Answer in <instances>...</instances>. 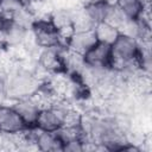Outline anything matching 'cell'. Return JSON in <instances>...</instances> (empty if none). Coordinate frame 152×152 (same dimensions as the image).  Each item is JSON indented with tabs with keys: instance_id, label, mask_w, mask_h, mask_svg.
Here are the masks:
<instances>
[{
	"instance_id": "obj_11",
	"label": "cell",
	"mask_w": 152,
	"mask_h": 152,
	"mask_svg": "<svg viewBox=\"0 0 152 152\" xmlns=\"http://www.w3.org/2000/svg\"><path fill=\"white\" fill-rule=\"evenodd\" d=\"M113 7V2L109 0H94L87 6H84V11L93 20L94 24L100 21H106L110 10Z\"/></svg>"
},
{
	"instance_id": "obj_6",
	"label": "cell",
	"mask_w": 152,
	"mask_h": 152,
	"mask_svg": "<svg viewBox=\"0 0 152 152\" xmlns=\"http://www.w3.org/2000/svg\"><path fill=\"white\" fill-rule=\"evenodd\" d=\"M7 95L15 96L17 99L33 95L38 87L36 86L34 78L27 72H17L12 77H7L6 81Z\"/></svg>"
},
{
	"instance_id": "obj_2",
	"label": "cell",
	"mask_w": 152,
	"mask_h": 152,
	"mask_svg": "<svg viewBox=\"0 0 152 152\" xmlns=\"http://www.w3.org/2000/svg\"><path fill=\"white\" fill-rule=\"evenodd\" d=\"M69 113H70L69 109L58 107L57 104L43 106L37 115L34 127L39 131L57 132L65 124Z\"/></svg>"
},
{
	"instance_id": "obj_9",
	"label": "cell",
	"mask_w": 152,
	"mask_h": 152,
	"mask_svg": "<svg viewBox=\"0 0 152 152\" xmlns=\"http://www.w3.org/2000/svg\"><path fill=\"white\" fill-rule=\"evenodd\" d=\"M96 38L93 30H83V31H74L70 37L66 39L65 45L69 51L83 55L87 50H89L95 43Z\"/></svg>"
},
{
	"instance_id": "obj_13",
	"label": "cell",
	"mask_w": 152,
	"mask_h": 152,
	"mask_svg": "<svg viewBox=\"0 0 152 152\" xmlns=\"http://www.w3.org/2000/svg\"><path fill=\"white\" fill-rule=\"evenodd\" d=\"M25 7V0H0V13L11 19L21 12Z\"/></svg>"
},
{
	"instance_id": "obj_7",
	"label": "cell",
	"mask_w": 152,
	"mask_h": 152,
	"mask_svg": "<svg viewBox=\"0 0 152 152\" xmlns=\"http://www.w3.org/2000/svg\"><path fill=\"white\" fill-rule=\"evenodd\" d=\"M38 63L42 66V69L49 72L59 74V72L66 71L65 55L59 50V46L42 49Z\"/></svg>"
},
{
	"instance_id": "obj_5",
	"label": "cell",
	"mask_w": 152,
	"mask_h": 152,
	"mask_svg": "<svg viewBox=\"0 0 152 152\" xmlns=\"http://www.w3.org/2000/svg\"><path fill=\"white\" fill-rule=\"evenodd\" d=\"M27 126L13 106L0 104V133L5 135H20Z\"/></svg>"
},
{
	"instance_id": "obj_1",
	"label": "cell",
	"mask_w": 152,
	"mask_h": 152,
	"mask_svg": "<svg viewBox=\"0 0 152 152\" xmlns=\"http://www.w3.org/2000/svg\"><path fill=\"white\" fill-rule=\"evenodd\" d=\"M112 50V69H126L138 66V57L141 51V44L138 39L120 32L116 39L110 44Z\"/></svg>"
},
{
	"instance_id": "obj_14",
	"label": "cell",
	"mask_w": 152,
	"mask_h": 152,
	"mask_svg": "<svg viewBox=\"0 0 152 152\" xmlns=\"http://www.w3.org/2000/svg\"><path fill=\"white\" fill-rule=\"evenodd\" d=\"M11 23H12V19L10 17L0 13V40L4 39V36H5L8 26L11 25Z\"/></svg>"
},
{
	"instance_id": "obj_8",
	"label": "cell",
	"mask_w": 152,
	"mask_h": 152,
	"mask_svg": "<svg viewBox=\"0 0 152 152\" xmlns=\"http://www.w3.org/2000/svg\"><path fill=\"white\" fill-rule=\"evenodd\" d=\"M12 106L20 114V116L25 121L27 128L34 127V122H36L37 115L39 113V109L42 108V104L38 102V100L33 95L17 99L14 104H12Z\"/></svg>"
},
{
	"instance_id": "obj_3",
	"label": "cell",
	"mask_w": 152,
	"mask_h": 152,
	"mask_svg": "<svg viewBox=\"0 0 152 152\" xmlns=\"http://www.w3.org/2000/svg\"><path fill=\"white\" fill-rule=\"evenodd\" d=\"M31 32L34 44L40 49L61 46L62 44L58 30L49 19L34 20L31 25Z\"/></svg>"
},
{
	"instance_id": "obj_10",
	"label": "cell",
	"mask_w": 152,
	"mask_h": 152,
	"mask_svg": "<svg viewBox=\"0 0 152 152\" xmlns=\"http://www.w3.org/2000/svg\"><path fill=\"white\" fill-rule=\"evenodd\" d=\"M114 6L126 20H134L146 14L147 6L142 0H114Z\"/></svg>"
},
{
	"instance_id": "obj_4",
	"label": "cell",
	"mask_w": 152,
	"mask_h": 152,
	"mask_svg": "<svg viewBox=\"0 0 152 152\" xmlns=\"http://www.w3.org/2000/svg\"><path fill=\"white\" fill-rule=\"evenodd\" d=\"M86 68L93 70H108L112 69V50L110 45L96 42L89 50L82 55Z\"/></svg>"
},
{
	"instance_id": "obj_12",
	"label": "cell",
	"mask_w": 152,
	"mask_h": 152,
	"mask_svg": "<svg viewBox=\"0 0 152 152\" xmlns=\"http://www.w3.org/2000/svg\"><path fill=\"white\" fill-rule=\"evenodd\" d=\"M93 31H94V34L97 42L104 43L108 45H110L116 39V37L120 34V30L116 26L107 21H100L95 24L93 27Z\"/></svg>"
},
{
	"instance_id": "obj_15",
	"label": "cell",
	"mask_w": 152,
	"mask_h": 152,
	"mask_svg": "<svg viewBox=\"0 0 152 152\" xmlns=\"http://www.w3.org/2000/svg\"><path fill=\"white\" fill-rule=\"evenodd\" d=\"M5 50H6V45L2 40H0V59L4 57V53H5Z\"/></svg>"
}]
</instances>
